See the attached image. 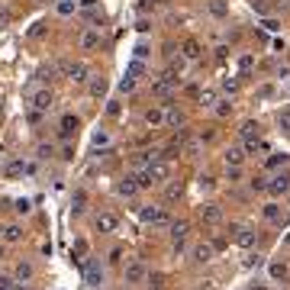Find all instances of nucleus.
I'll use <instances>...</instances> for the list:
<instances>
[{"mask_svg": "<svg viewBox=\"0 0 290 290\" xmlns=\"http://www.w3.org/2000/svg\"><path fill=\"white\" fill-rule=\"evenodd\" d=\"M122 281L129 284V287H139V284H145V281H148V267H145L139 258L126 261V265H122Z\"/></svg>", "mask_w": 290, "mask_h": 290, "instance_id": "obj_1", "label": "nucleus"}, {"mask_svg": "<svg viewBox=\"0 0 290 290\" xmlns=\"http://www.w3.org/2000/svg\"><path fill=\"white\" fill-rule=\"evenodd\" d=\"M81 271H84V284L87 287H100V284H103V265H100L97 258H87L84 265H81Z\"/></svg>", "mask_w": 290, "mask_h": 290, "instance_id": "obj_2", "label": "nucleus"}, {"mask_svg": "<svg viewBox=\"0 0 290 290\" xmlns=\"http://www.w3.org/2000/svg\"><path fill=\"white\" fill-rule=\"evenodd\" d=\"M142 222H148V226H171V216L161 210V206H142Z\"/></svg>", "mask_w": 290, "mask_h": 290, "instance_id": "obj_3", "label": "nucleus"}, {"mask_svg": "<svg viewBox=\"0 0 290 290\" xmlns=\"http://www.w3.org/2000/svg\"><path fill=\"white\" fill-rule=\"evenodd\" d=\"M177 81H181V77H177L174 71H165V74H161L158 81L152 84V94H155V97H168V94L177 87Z\"/></svg>", "mask_w": 290, "mask_h": 290, "instance_id": "obj_4", "label": "nucleus"}, {"mask_svg": "<svg viewBox=\"0 0 290 290\" xmlns=\"http://www.w3.org/2000/svg\"><path fill=\"white\" fill-rule=\"evenodd\" d=\"M87 74H91V68H87L84 61H68V65H65V77H68L71 84H84Z\"/></svg>", "mask_w": 290, "mask_h": 290, "instance_id": "obj_5", "label": "nucleus"}, {"mask_svg": "<svg viewBox=\"0 0 290 290\" xmlns=\"http://www.w3.org/2000/svg\"><path fill=\"white\" fill-rule=\"evenodd\" d=\"M94 229H97L100 236H113V232L120 229V216H113V213H100L97 219H94Z\"/></svg>", "mask_w": 290, "mask_h": 290, "instance_id": "obj_6", "label": "nucleus"}, {"mask_svg": "<svg viewBox=\"0 0 290 290\" xmlns=\"http://www.w3.org/2000/svg\"><path fill=\"white\" fill-rule=\"evenodd\" d=\"M187 229H191V226H187L184 219L171 222V242H174V252H177V255L184 252V239H187Z\"/></svg>", "mask_w": 290, "mask_h": 290, "instance_id": "obj_7", "label": "nucleus"}, {"mask_svg": "<svg viewBox=\"0 0 290 290\" xmlns=\"http://www.w3.org/2000/svg\"><path fill=\"white\" fill-rule=\"evenodd\" d=\"M255 242H258V232H255L252 226H239L236 229V245L239 248H255Z\"/></svg>", "mask_w": 290, "mask_h": 290, "instance_id": "obj_8", "label": "nucleus"}, {"mask_svg": "<svg viewBox=\"0 0 290 290\" xmlns=\"http://www.w3.org/2000/svg\"><path fill=\"white\" fill-rule=\"evenodd\" d=\"M193 261L197 265H210L213 261V255H216V248H213V242H200V245H193Z\"/></svg>", "mask_w": 290, "mask_h": 290, "instance_id": "obj_9", "label": "nucleus"}, {"mask_svg": "<svg viewBox=\"0 0 290 290\" xmlns=\"http://www.w3.org/2000/svg\"><path fill=\"white\" fill-rule=\"evenodd\" d=\"M222 161H226V168H242V161H245V148H239V145L226 148V152H222Z\"/></svg>", "mask_w": 290, "mask_h": 290, "instance_id": "obj_10", "label": "nucleus"}, {"mask_svg": "<svg viewBox=\"0 0 290 290\" xmlns=\"http://www.w3.org/2000/svg\"><path fill=\"white\" fill-rule=\"evenodd\" d=\"M200 219L210 222V226H216V222H222V210L216 203H203L200 206Z\"/></svg>", "mask_w": 290, "mask_h": 290, "instance_id": "obj_11", "label": "nucleus"}, {"mask_svg": "<svg viewBox=\"0 0 290 290\" xmlns=\"http://www.w3.org/2000/svg\"><path fill=\"white\" fill-rule=\"evenodd\" d=\"M52 91H48V87H46V91H36V94H32V97H29V103H32V107H36V110H42V113H46V110L48 107H52Z\"/></svg>", "mask_w": 290, "mask_h": 290, "instance_id": "obj_12", "label": "nucleus"}, {"mask_svg": "<svg viewBox=\"0 0 290 290\" xmlns=\"http://www.w3.org/2000/svg\"><path fill=\"white\" fill-rule=\"evenodd\" d=\"M139 191H142V187H139L136 177H122V181L116 184V193H120V197H136Z\"/></svg>", "mask_w": 290, "mask_h": 290, "instance_id": "obj_13", "label": "nucleus"}, {"mask_svg": "<svg viewBox=\"0 0 290 290\" xmlns=\"http://www.w3.org/2000/svg\"><path fill=\"white\" fill-rule=\"evenodd\" d=\"M142 120H145V126H152V129H158V126H165V110H161V107H148V110H145V116H142Z\"/></svg>", "mask_w": 290, "mask_h": 290, "instance_id": "obj_14", "label": "nucleus"}, {"mask_svg": "<svg viewBox=\"0 0 290 290\" xmlns=\"http://www.w3.org/2000/svg\"><path fill=\"white\" fill-rule=\"evenodd\" d=\"M32 277H36V267H32L29 261H20V265L13 267V281L26 284V281H32Z\"/></svg>", "mask_w": 290, "mask_h": 290, "instance_id": "obj_15", "label": "nucleus"}, {"mask_svg": "<svg viewBox=\"0 0 290 290\" xmlns=\"http://www.w3.org/2000/svg\"><path fill=\"white\" fill-rule=\"evenodd\" d=\"M267 191L274 193V197H284V193L290 191V181H287V174H277V177H271V181H267Z\"/></svg>", "mask_w": 290, "mask_h": 290, "instance_id": "obj_16", "label": "nucleus"}, {"mask_svg": "<svg viewBox=\"0 0 290 290\" xmlns=\"http://www.w3.org/2000/svg\"><path fill=\"white\" fill-rule=\"evenodd\" d=\"M97 46H100V29H84L81 32V48H84V52H94Z\"/></svg>", "mask_w": 290, "mask_h": 290, "instance_id": "obj_17", "label": "nucleus"}, {"mask_svg": "<svg viewBox=\"0 0 290 290\" xmlns=\"http://www.w3.org/2000/svg\"><path fill=\"white\" fill-rule=\"evenodd\" d=\"M26 168H29V165H26L23 158H10L7 165H3V174L7 177H20V174H26Z\"/></svg>", "mask_w": 290, "mask_h": 290, "instance_id": "obj_18", "label": "nucleus"}, {"mask_svg": "<svg viewBox=\"0 0 290 290\" xmlns=\"http://www.w3.org/2000/svg\"><path fill=\"white\" fill-rule=\"evenodd\" d=\"M77 126H81V120H77L74 113H65V116H61V122H58L61 136H71V132H77Z\"/></svg>", "mask_w": 290, "mask_h": 290, "instance_id": "obj_19", "label": "nucleus"}, {"mask_svg": "<svg viewBox=\"0 0 290 290\" xmlns=\"http://www.w3.org/2000/svg\"><path fill=\"white\" fill-rule=\"evenodd\" d=\"M165 126H171V129L184 126V113L177 107H165Z\"/></svg>", "mask_w": 290, "mask_h": 290, "instance_id": "obj_20", "label": "nucleus"}, {"mask_svg": "<svg viewBox=\"0 0 290 290\" xmlns=\"http://www.w3.org/2000/svg\"><path fill=\"white\" fill-rule=\"evenodd\" d=\"M261 213H265L267 222H274V226H281V219H284V210H281L277 203H265V210H261Z\"/></svg>", "mask_w": 290, "mask_h": 290, "instance_id": "obj_21", "label": "nucleus"}, {"mask_svg": "<svg viewBox=\"0 0 290 290\" xmlns=\"http://www.w3.org/2000/svg\"><path fill=\"white\" fill-rule=\"evenodd\" d=\"M181 52H184V58H200V55H203V48H200V42H197V39H187V42H184V46H181Z\"/></svg>", "mask_w": 290, "mask_h": 290, "instance_id": "obj_22", "label": "nucleus"}, {"mask_svg": "<svg viewBox=\"0 0 290 290\" xmlns=\"http://www.w3.org/2000/svg\"><path fill=\"white\" fill-rule=\"evenodd\" d=\"M71 210H74V213H84V210H87V191H84V187H77V191H74V197H71Z\"/></svg>", "mask_w": 290, "mask_h": 290, "instance_id": "obj_23", "label": "nucleus"}, {"mask_svg": "<svg viewBox=\"0 0 290 290\" xmlns=\"http://www.w3.org/2000/svg\"><path fill=\"white\" fill-rule=\"evenodd\" d=\"M148 171H152L155 184H158V181H165V177L171 174V168H168V161H155V165H152V168H148Z\"/></svg>", "mask_w": 290, "mask_h": 290, "instance_id": "obj_24", "label": "nucleus"}, {"mask_svg": "<svg viewBox=\"0 0 290 290\" xmlns=\"http://www.w3.org/2000/svg\"><path fill=\"white\" fill-rule=\"evenodd\" d=\"M84 255H87V242L84 239H74V245H71V258H77L81 265H84Z\"/></svg>", "mask_w": 290, "mask_h": 290, "instance_id": "obj_25", "label": "nucleus"}, {"mask_svg": "<svg viewBox=\"0 0 290 290\" xmlns=\"http://www.w3.org/2000/svg\"><path fill=\"white\" fill-rule=\"evenodd\" d=\"M267 274H271V281H284V277H287V265H281V261H271Z\"/></svg>", "mask_w": 290, "mask_h": 290, "instance_id": "obj_26", "label": "nucleus"}, {"mask_svg": "<svg viewBox=\"0 0 290 290\" xmlns=\"http://www.w3.org/2000/svg\"><path fill=\"white\" fill-rule=\"evenodd\" d=\"M3 239H7V242H23V226H7V229H3Z\"/></svg>", "mask_w": 290, "mask_h": 290, "instance_id": "obj_27", "label": "nucleus"}, {"mask_svg": "<svg viewBox=\"0 0 290 290\" xmlns=\"http://www.w3.org/2000/svg\"><path fill=\"white\" fill-rule=\"evenodd\" d=\"M55 13L58 16H74V0H58V3H55Z\"/></svg>", "mask_w": 290, "mask_h": 290, "instance_id": "obj_28", "label": "nucleus"}, {"mask_svg": "<svg viewBox=\"0 0 290 290\" xmlns=\"http://www.w3.org/2000/svg\"><path fill=\"white\" fill-rule=\"evenodd\" d=\"M129 74H132V77H145V74H148V68H145V61L132 58V61H129Z\"/></svg>", "mask_w": 290, "mask_h": 290, "instance_id": "obj_29", "label": "nucleus"}, {"mask_svg": "<svg viewBox=\"0 0 290 290\" xmlns=\"http://www.w3.org/2000/svg\"><path fill=\"white\" fill-rule=\"evenodd\" d=\"M110 145V132L107 129H97L94 132V148H107Z\"/></svg>", "mask_w": 290, "mask_h": 290, "instance_id": "obj_30", "label": "nucleus"}, {"mask_svg": "<svg viewBox=\"0 0 290 290\" xmlns=\"http://www.w3.org/2000/svg\"><path fill=\"white\" fill-rule=\"evenodd\" d=\"M136 81H139V77H132L129 71H126V77L120 81V91H122V94H132V91H136Z\"/></svg>", "mask_w": 290, "mask_h": 290, "instance_id": "obj_31", "label": "nucleus"}, {"mask_svg": "<svg viewBox=\"0 0 290 290\" xmlns=\"http://www.w3.org/2000/svg\"><path fill=\"white\" fill-rule=\"evenodd\" d=\"M284 165H290V155H271V158H267V168H284Z\"/></svg>", "mask_w": 290, "mask_h": 290, "instance_id": "obj_32", "label": "nucleus"}, {"mask_svg": "<svg viewBox=\"0 0 290 290\" xmlns=\"http://www.w3.org/2000/svg\"><path fill=\"white\" fill-rule=\"evenodd\" d=\"M13 210H16V213H20V216H29V213H32V203H29V200H26V197H20V200H16V203H13Z\"/></svg>", "mask_w": 290, "mask_h": 290, "instance_id": "obj_33", "label": "nucleus"}, {"mask_svg": "<svg viewBox=\"0 0 290 290\" xmlns=\"http://www.w3.org/2000/svg\"><path fill=\"white\" fill-rule=\"evenodd\" d=\"M229 113H232V103H229V100H216V116H222V120H226Z\"/></svg>", "mask_w": 290, "mask_h": 290, "instance_id": "obj_34", "label": "nucleus"}, {"mask_svg": "<svg viewBox=\"0 0 290 290\" xmlns=\"http://www.w3.org/2000/svg\"><path fill=\"white\" fill-rule=\"evenodd\" d=\"M277 126H281L284 132H290V107L281 110V116H277Z\"/></svg>", "mask_w": 290, "mask_h": 290, "instance_id": "obj_35", "label": "nucleus"}, {"mask_svg": "<svg viewBox=\"0 0 290 290\" xmlns=\"http://www.w3.org/2000/svg\"><path fill=\"white\" fill-rule=\"evenodd\" d=\"M252 68H255V58H252V55H242V58H239V71H242V74H248Z\"/></svg>", "mask_w": 290, "mask_h": 290, "instance_id": "obj_36", "label": "nucleus"}, {"mask_svg": "<svg viewBox=\"0 0 290 290\" xmlns=\"http://www.w3.org/2000/svg\"><path fill=\"white\" fill-rule=\"evenodd\" d=\"M239 132H242V139H255V136H258V126H255V122H242V129H239Z\"/></svg>", "mask_w": 290, "mask_h": 290, "instance_id": "obj_37", "label": "nucleus"}, {"mask_svg": "<svg viewBox=\"0 0 290 290\" xmlns=\"http://www.w3.org/2000/svg\"><path fill=\"white\" fill-rule=\"evenodd\" d=\"M197 100H200V107H213V103H216V94L213 91H203Z\"/></svg>", "mask_w": 290, "mask_h": 290, "instance_id": "obj_38", "label": "nucleus"}, {"mask_svg": "<svg viewBox=\"0 0 290 290\" xmlns=\"http://www.w3.org/2000/svg\"><path fill=\"white\" fill-rule=\"evenodd\" d=\"M148 55H152V48H148V42H139V46H136V58H139V61H145Z\"/></svg>", "mask_w": 290, "mask_h": 290, "instance_id": "obj_39", "label": "nucleus"}, {"mask_svg": "<svg viewBox=\"0 0 290 290\" xmlns=\"http://www.w3.org/2000/svg\"><path fill=\"white\" fill-rule=\"evenodd\" d=\"M177 155H181V145H168V148L161 152V158H165V161H171V158H177Z\"/></svg>", "mask_w": 290, "mask_h": 290, "instance_id": "obj_40", "label": "nucleus"}, {"mask_svg": "<svg viewBox=\"0 0 290 290\" xmlns=\"http://www.w3.org/2000/svg\"><path fill=\"white\" fill-rule=\"evenodd\" d=\"M103 77H97V81H91V97H100V94H103Z\"/></svg>", "mask_w": 290, "mask_h": 290, "instance_id": "obj_41", "label": "nucleus"}, {"mask_svg": "<svg viewBox=\"0 0 290 290\" xmlns=\"http://www.w3.org/2000/svg\"><path fill=\"white\" fill-rule=\"evenodd\" d=\"M222 91H226V94H236L239 91V81H236V77H226V81H222Z\"/></svg>", "mask_w": 290, "mask_h": 290, "instance_id": "obj_42", "label": "nucleus"}, {"mask_svg": "<svg viewBox=\"0 0 290 290\" xmlns=\"http://www.w3.org/2000/svg\"><path fill=\"white\" fill-rule=\"evenodd\" d=\"M165 197H168V200H177V197H181V184H168Z\"/></svg>", "mask_w": 290, "mask_h": 290, "instance_id": "obj_43", "label": "nucleus"}, {"mask_svg": "<svg viewBox=\"0 0 290 290\" xmlns=\"http://www.w3.org/2000/svg\"><path fill=\"white\" fill-rule=\"evenodd\" d=\"M210 10H213V16H226V3H222V0H213Z\"/></svg>", "mask_w": 290, "mask_h": 290, "instance_id": "obj_44", "label": "nucleus"}, {"mask_svg": "<svg viewBox=\"0 0 290 290\" xmlns=\"http://www.w3.org/2000/svg\"><path fill=\"white\" fill-rule=\"evenodd\" d=\"M26 120H29L32 126H39V122H42V110H36V107H32L29 113H26Z\"/></svg>", "mask_w": 290, "mask_h": 290, "instance_id": "obj_45", "label": "nucleus"}, {"mask_svg": "<svg viewBox=\"0 0 290 290\" xmlns=\"http://www.w3.org/2000/svg\"><path fill=\"white\" fill-rule=\"evenodd\" d=\"M252 191H267V177H252Z\"/></svg>", "mask_w": 290, "mask_h": 290, "instance_id": "obj_46", "label": "nucleus"}, {"mask_svg": "<svg viewBox=\"0 0 290 290\" xmlns=\"http://www.w3.org/2000/svg\"><path fill=\"white\" fill-rule=\"evenodd\" d=\"M36 152H39V158H52V152H55V148H52V145H46V142H42V145L36 148Z\"/></svg>", "mask_w": 290, "mask_h": 290, "instance_id": "obj_47", "label": "nucleus"}, {"mask_svg": "<svg viewBox=\"0 0 290 290\" xmlns=\"http://www.w3.org/2000/svg\"><path fill=\"white\" fill-rule=\"evenodd\" d=\"M110 265H120V261H122V248H113V252H110Z\"/></svg>", "mask_w": 290, "mask_h": 290, "instance_id": "obj_48", "label": "nucleus"}, {"mask_svg": "<svg viewBox=\"0 0 290 290\" xmlns=\"http://www.w3.org/2000/svg\"><path fill=\"white\" fill-rule=\"evenodd\" d=\"M42 32H46V26H42V23H36V26H32V29H29V36H32V39H39V36H42Z\"/></svg>", "mask_w": 290, "mask_h": 290, "instance_id": "obj_49", "label": "nucleus"}, {"mask_svg": "<svg viewBox=\"0 0 290 290\" xmlns=\"http://www.w3.org/2000/svg\"><path fill=\"white\" fill-rule=\"evenodd\" d=\"M226 174H229V181H239V177H242V168H226Z\"/></svg>", "mask_w": 290, "mask_h": 290, "instance_id": "obj_50", "label": "nucleus"}, {"mask_svg": "<svg viewBox=\"0 0 290 290\" xmlns=\"http://www.w3.org/2000/svg\"><path fill=\"white\" fill-rule=\"evenodd\" d=\"M61 158L71 161V158H74V148H71V145H65V148H61Z\"/></svg>", "mask_w": 290, "mask_h": 290, "instance_id": "obj_51", "label": "nucleus"}, {"mask_svg": "<svg viewBox=\"0 0 290 290\" xmlns=\"http://www.w3.org/2000/svg\"><path fill=\"white\" fill-rule=\"evenodd\" d=\"M0 290H13V277H0Z\"/></svg>", "mask_w": 290, "mask_h": 290, "instance_id": "obj_52", "label": "nucleus"}, {"mask_svg": "<svg viewBox=\"0 0 290 290\" xmlns=\"http://www.w3.org/2000/svg\"><path fill=\"white\" fill-rule=\"evenodd\" d=\"M77 3H81V7H84V10H94V7H97V3H100V0H77Z\"/></svg>", "mask_w": 290, "mask_h": 290, "instance_id": "obj_53", "label": "nucleus"}, {"mask_svg": "<svg viewBox=\"0 0 290 290\" xmlns=\"http://www.w3.org/2000/svg\"><path fill=\"white\" fill-rule=\"evenodd\" d=\"M107 113H110V116H116V113H120V103H116V100H110V107H107Z\"/></svg>", "mask_w": 290, "mask_h": 290, "instance_id": "obj_54", "label": "nucleus"}, {"mask_svg": "<svg viewBox=\"0 0 290 290\" xmlns=\"http://www.w3.org/2000/svg\"><path fill=\"white\" fill-rule=\"evenodd\" d=\"M248 290H271V287H265V284H252Z\"/></svg>", "mask_w": 290, "mask_h": 290, "instance_id": "obj_55", "label": "nucleus"}, {"mask_svg": "<svg viewBox=\"0 0 290 290\" xmlns=\"http://www.w3.org/2000/svg\"><path fill=\"white\" fill-rule=\"evenodd\" d=\"M148 290H161V284H158V281H152V287H148Z\"/></svg>", "mask_w": 290, "mask_h": 290, "instance_id": "obj_56", "label": "nucleus"}, {"mask_svg": "<svg viewBox=\"0 0 290 290\" xmlns=\"http://www.w3.org/2000/svg\"><path fill=\"white\" fill-rule=\"evenodd\" d=\"M284 242H287V245H290V236H287V239H284Z\"/></svg>", "mask_w": 290, "mask_h": 290, "instance_id": "obj_57", "label": "nucleus"}, {"mask_svg": "<svg viewBox=\"0 0 290 290\" xmlns=\"http://www.w3.org/2000/svg\"><path fill=\"white\" fill-rule=\"evenodd\" d=\"M0 258H3V248H0Z\"/></svg>", "mask_w": 290, "mask_h": 290, "instance_id": "obj_58", "label": "nucleus"}]
</instances>
